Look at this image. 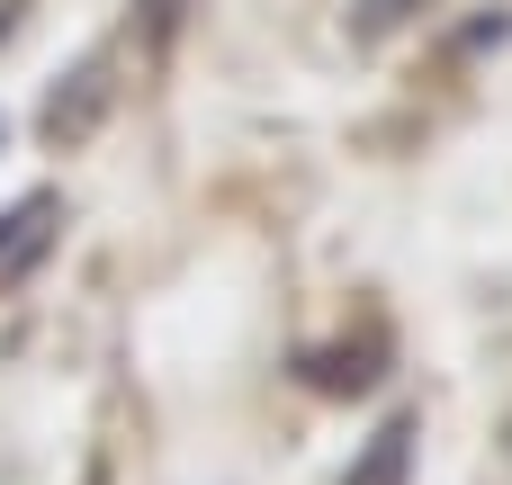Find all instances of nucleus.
I'll use <instances>...</instances> for the list:
<instances>
[{"label": "nucleus", "instance_id": "2", "mask_svg": "<svg viewBox=\"0 0 512 485\" xmlns=\"http://www.w3.org/2000/svg\"><path fill=\"white\" fill-rule=\"evenodd\" d=\"M405 468H414V423L396 414V423L369 432V450L351 459V477H342V485H405Z\"/></svg>", "mask_w": 512, "mask_h": 485}, {"label": "nucleus", "instance_id": "1", "mask_svg": "<svg viewBox=\"0 0 512 485\" xmlns=\"http://www.w3.org/2000/svg\"><path fill=\"white\" fill-rule=\"evenodd\" d=\"M54 234H63V198H18V207L0 216V288H18V279L54 252Z\"/></svg>", "mask_w": 512, "mask_h": 485}]
</instances>
